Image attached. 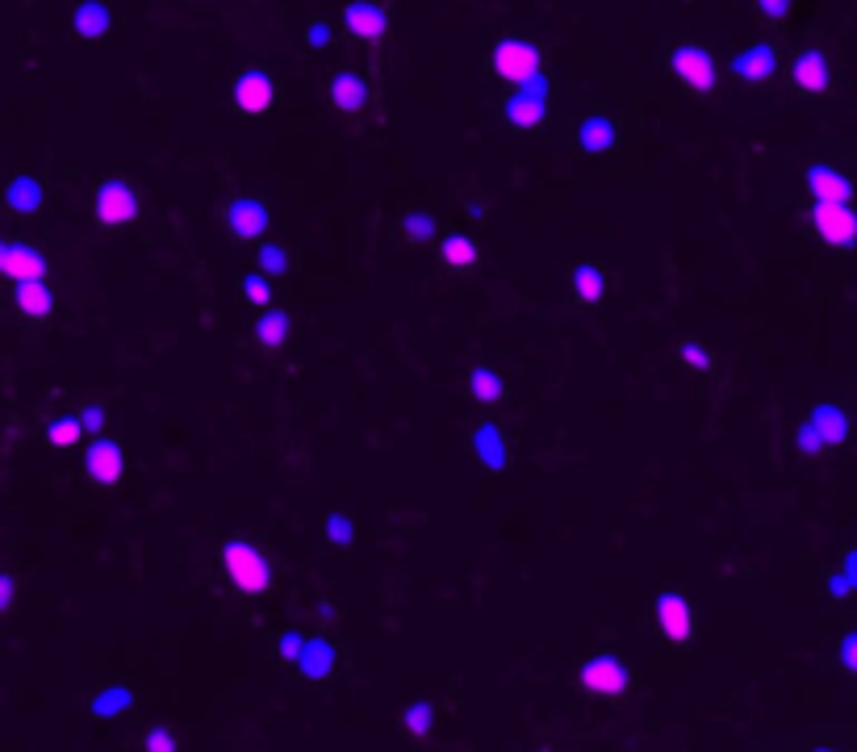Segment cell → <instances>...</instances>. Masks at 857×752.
<instances>
[{
  "instance_id": "6",
  "label": "cell",
  "mask_w": 857,
  "mask_h": 752,
  "mask_svg": "<svg viewBox=\"0 0 857 752\" xmlns=\"http://www.w3.org/2000/svg\"><path fill=\"white\" fill-rule=\"evenodd\" d=\"M502 117L514 130H540L548 122V75H535L527 84H519L502 101Z\"/></svg>"
},
{
  "instance_id": "34",
  "label": "cell",
  "mask_w": 857,
  "mask_h": 752,
  "mask_svg": "<svg viewBox=\"0 0 857 752\" xmlns=\"http://www.w3.org/2000/svg\"><path fill=\"white\" fill-rule=\"evenodd\" d=\"M401 234H406L410 243H427V239H436V218L422 213V209H415V213L401 218Z\"/></svg>"
},
{
  "instance_id": "40",
  "label": "cell",
  "mask_w": 857,
  "mask_h": 752,
  "mask_svg": "<svg viewBox=\"0 0 857 752\" xmlns=\"http://www.w3.org/2000/svg\"><path fill=\"white\" fill-rule=\"evenodd\" d=\"M80 422H84V431L88 435H105L109 410H105V406H96V401H88V406H80Z\"/></svg>"
},
{
  "instance_id": "4",
  "label": "cell",
  "mask_w": 857,
  "mask_h": 752,
  "mask_svg": "<svg viewBox=\"0 0 857 752\" xmlns=\"http://www.w3.org/2000/svg\"><path fill=\"white\" fill-rule=\"evenodd\" d=\"M490 67H494V75L502 84L519 88V84H527L535 75H544V51H540V42H532V38L502 34L490 46Z\"/></svg>"
},
{
  "instance_id": "37",
  "label": "cell",
  "mask_w": 857,
  "mask_h": 752,
  "mask_svg": "<svg viewBox=\"0 0 857 752\" xmlns=\"http://www.w3.org/2000/svg\"><path fill=\"white\" fill-rule=\"evenodd\" d=\"M260 272L268 276H285L289 272V251L281 243H264L260 247Z\"/></svg>"
},
{
  "instance_id": "19",
  "label": "cell",
  "mask_w": 857,
  "mask_h": 752,
  "mask_svg": "<svg viewBox=\"0 0 857 752\" xmlns=\"http://www.w3.org/2000/svg\"><path fill=\"white\" fill-rule=\"evenodd\" d=\"M807 192H812V201H840V206H854V180H849L845 168H837V164H812V168H807Z\"/></svg>"
},
{
  "instance_id": "2",
  "label": "cell",
  "mask_w": 857,
  "mask_h": 752,
  "mask_svg": "<svg viewBox=\"0 0 857 752\" xmlns=\"http://www.w3.org/2000/svg\"><path fill=\"white\" fill-rule=\"evenodd\" d=\"M849 435H854V414H849V406H840V401H816L812 410L803 414L799 427H795V451L807 456V460H816V456H828V451L845 448Z\"/></svg>"
},
{
  "instance_id": "9",
  "label": "cell",
  "mask_w": 857,
  "mask_h": 752,
  "mask_svg": "<svg viewBox=\"0 0 857 752\" xmlns=\"http://www.w3.org/2000/svg\"><path fill=\"white\" fill-rule=\"evenodd\" d=\"M577 681H582V690L594 698H619V694H628L631 669L615 657V652H594V657L582 660Z\"/></svg>"
},
{
  "instance_id": "17",
  "label": "cell",
  "mask_w": 857,
  "mask_h": 752,
  "mask_svg": "<svg viewBox=\"0 0 857 752\" xmlns=\"http://www.w3.org/2000/svg\"><path fill=\"white\" fill-rule=\"evenodd\" d=\"M652 619L661 627V636L666 639H690L694 636V610H690V602L678 594V589H661L657 598H652Z\"/></svg>"
},
{
  "instance_id": "15",
  "label": "cell",
  "mask_w": 857,
  "mask_h": 752,
  "mask_svg": "<svg viewBox=\"0 0 857 752\" xmlns=\"http://www.w3.org/2000/svg\"><path fill=\"white\" fill-rule=\"evenodd\" d=\"M222 222L234 239H243V243H255V239H264L268 234V206L260 197H234L222 206Z\"/></svg>"
},
{
  "instance_id": "29",
  "label": "cell",
  "mask_w": 857,
  "mask_h": 752,
  "mask_svg": "<svg viewBox=\"0 0 857 752\" xmlns=\"http://www.w3.org/2000/svg\"><path fill=\"white\" fill-rule=\"evenodd\" d=\"M84 422H80V414H59V418H51L46 427H42V439H46V448H55V451H67V448H76V443H84Z\"/></svg>"
},
{
  "instance_id": "12",
  "label": "cell",
  "mask_w": 857,
  "mask_h": 752,
  "mask_svg": "<svg viewBox=\"0 0 857 752\" xmlns=\"http://www.w3.org/2000/svg\"><path fill=\"white\" fill-rule=\"evenodd\" d=\"M84 472H88V481L101 489L117 485L122 472H126V451H122V443L109 439V435H93L88 448H84Z\"/></svg>"
},
{
  "instance_id": "24",
  "label": "cell",
  "mask_w": 857,
  "mask_h": 752,
  "mask_svg": "<svg viewBox=\"0 0 857 752\" xmlns=\"http://www.w3.org/2000/svg\"><path fill=\"white\" fill-rule=\"evenodd\" d=\"M4 201L9 209L18 213V218H39L42 209H46V185H42L39 176H13L9 180V192H4Z\"/></svg>"
},
{
  "instance_id": "18",
  "label": "cell",
  "mask_w": 857,
  "mask_h": 752,
  "mask_svg": "<svg viewBox=\"0 0 857 752\" xmlns=\"http://www.w3.org/2000/svg\"><path fill=\"white\" fill-rule=\"evenodd\" d=\"M343 25L356 42H382L389 34V13H385L382 0H347Z\"/></svg>"
},
{
  "instance_id": "25",
  "label": "cell",
  "mask_w": 857,
  "mask_h": 752,
  "mask_svg": "<svg viewBox=\"0 0 857 752\" xmlns=\"http://www.w3.org/2000/svg\"><path fill=\"white\" fill-rule=\"evenodd\" d=\"M569 293L582 305H598V301L607 297V268L594 260H577L569 268Z\"/></svg>"
},
{
  "instance_id": "35",
  "label": "cell",
  "mask_w": 857,
  "mask_h": 752,
  "mask_svg": "<svg viewBox=\"0 0 857 752\" xmlns=\"http://www.w3.org/2000/svg\"><path fill=\"white\" fill-rule=\"evenodd\" d=\"M143 752H180V735L168 723H155L143 732Z\"/></svg>"
},
{
  "instance_id": "45",
  "label": "cell",
  "mask_w": 857,
  "mask_h": 752,
  "mask_svg": "<svg viewBox=\"0 0 857 752\" xmlns=\"http://www.w3.org/2000/svg\"><path fill=\"white\" fill-rule=\"evenodd\" d=\"M469 213H473V222H481V218H485V206H481V201H473V206H469Z\"/></svg>"
},
{
  "instance_id": "20",
  "label": "cell",
  "mask_w": 857,
  "mask_h": 752,
  "mask_svg": "<svg viewBox=\"0 0 857 752\" xmlns=\"http://www.w3.org/2000/svg\"><path fill=\"white\" fill-rule=\"evenodd\" d=\"M615 143H619V126H615V117H607V113L582 117L577 130H573V147L582 150V155H610Z\"/></svg>"
},
{
  "instance_id": "43",
  "label": "cell",
  "mask_w": 857,
  "mask_h": 752,
  "mask_svg": "<svg viewBox=\"0 0 857 752\" xmlns=\"http://www.w3.org/2000/svg\"><path fill=\"white\" fill-rule=\"evenodd\" d=\"M13 602H18V577L13 573H0V606L13 610Z\"/></svg>"
},
{
  "instance_id": "39",
  "label": "cell",
  "mask_w": 857,
  "mask_h": 752,
  "mask_svg": "<svg viewBox=\"0 0 857 752\" xmlns=\"http://www.w3.org/2000/svg\"><path fill=\"white\" fill-rule=\"evenodd\" d=\"M837 665L849 677H857V627L840 631V639H837Z\"/></svg>"
},
{
  "instance_id": "32",
  "label": "cell",
  "mask_w": 857,
  "mask_h": 752,
  "mask_svg": "<svg viewBox=\"0 0 857 752\" xmlns=\"http://www.w3.org/2000/svg\"><path fill=\"white\" fill-rule=\"evenodd\" d=\"M239 289H243V301H248V305H255V310H272V276H268V272H248Z\"/></svg>"
},
{
  "instance_id": "28",
  "label": "cell",
  "mask_w": 857,
  "mask_h": 752,
  "mask_svg": "<svg viewBox=\"0 0 857 752\" xmlns=\"http://www.w3.org/2000/svg\"><path fill=\"white\" fill-rule=\"evenodd\" d=\"M289 331H293V322H289L285 310H260V318H255V326H251V335H255V343H260L264 352L285 347Z\"/></svg>"
},
{
  "instance_id": "5",
  "label": "cell",
  "mask_w": 857,
  "mask_h": 752,
  "mask_svg": "<svg viewBox=\"0 0 857 752\" xmlns=\"http://www.w3.org/2000/svg\"><path fill=\"white\" fill-rule=\"evenodd\" d=\"M138 213H143V197H138V188L126 185V180H101L93 192V218L96 226H105V230H122V226H134L138 222Z\"/></svg>"
},
{
  "instance_id": "23",
  "label": "cell",
  "mask_w": 857,
  "mask_h": 752,
  "mask_svg": "<svg viewBox=\"0 0 857 752\" xmlns=\"http://www.w3.org/2000/svg\"><path fill=\"white\" fill-rule=\"evenodd\" d=\"M13 305H18V314L25 322H46L51 318V310H55V293H51V284L46 281H21L13 284Z\"/></svg>"
},
{
  "instance_id": "38",
  "label": "cell",
  "mask_w": 857,
  "mask_h": 752,
  "mask_svg": "<svg viewBox=\"0 0 857 752\" xmlns=\"http://www.w3.org/2000/svg\"><path fill=\"white\" fill-rule=\"evenodd\" d=\"M323 531H326V540H331V544H339V547H347L352 540H356V523H352L347 514H331V519L323 523Z\"/></svg>"
},
{
  "instance_id": "31",
  "label": "cell",
  "mask_w": 857,
  "mask_h": 752,
  "mask_svg": "<svg viewBox=\"0 0 857 752\" xmlns=\"http://www.w3.org/2000/svg\"><path fill=\"white\" fill-rule=\"evenodd\" d=\"M828 594H833V598H849V594H857V547L845 552L840 568L828 577Z\"/></svg>"
},
{
  "instance_id": "27",
  "label": "cell",
  "mask_w": 857,
  "mask_h": 752,
  "mask_svg": "<svg viewBox=\"0 0 857 752\" xmlns=\"http://www.w3.org/2000/svg\"><path fill=\"white\" fill-rule=\"evenodd\" d=\"M469 397L481 401V406H498V401H506V397H511V389H506V380H502L498 368H490V364H477V368H469Z\"/></svg>"
},
{
  "instance_id": "26",
  "label": "cell",
  "mask_w": 857,
  "mask_h": 752,
  "mask_svg": "<svg viewBox=\"0 0 857 752\" xmlns=\"http://www.w3.org/2000/svg\"><path fill=\"white\" fill-rule=\"evenodd\" d=\"M439 260H443V268H452V272H469V268L481 260V247H477L473 234L452 230V234L439 239Z\"/></svg>"
},
{
  "instance_id": "16",
  "label": "cell",
  "mask_w": 857,
  "mask_h": 752,
  "mask_svg": "<svg viewBox=\"0 0 857 752\" xmlns=\"http://www.w3.org/2000/svg\"><path fill=\"white\" fill-rule=\"evenodd\" d=\"M469 448H473L477 464L485 472H506L511 469V435L498 422H477L469 431Z\"/></svg>"
},
{
  "instance_id": "44",
  "label": "cell",
  "mask_w": 857,
  "mask_h": 752,
  "mask_svg": "<svg viewBox=\"0 0 857 752\" xmlns=\"http://www.w3.org/2000/svg\"><path fill=\"white\" fill-rule=\"evenodd\" d=\"M314 610H318V619L323 623H339V606H335V602H318Z\"/></svg>"
},
{
  "instance_id": "41",
  "label": "cell",
  "mask_w": 857,
  "mask_h": 752,
  "mask_svg": "<svg viewBox=\"0 0 857 752\" xmlns=\"http://www.w3.org/2000/svg\"><path fill=\"white\" fill-rule=\"evenodd\" d=\"M305 42H310V51H326L331 42H335V25L331 21H310V30H305Z\"/></svg>"
},
{
  "instance_id": "30",
  "label": "cell",
  "mask_w": 857,
  "mask_h": 752,
  "mask_svg": "<svg viewBox=\"0 0 857 752\" xmlns=\"http://www.w3.org/2000/svg\"><path fill=\"white\" fill-rule=\"evenodd\" d=\"M88 711L96 719H117V714L134 711V690L130 686H101L93 694V702H88Z\"/></svg>"
},
{
  "instance_id": "7",
  "label": "cell",
  "mask_w": 857,
  "mask_h": 752,
  "mask_svg": "<svg viewBox=\"0 0 857 752\" xmlns=\"http://www.w3.org/2000/svg\"><path fill=\"white\" fill-rule=\"evenodd\" d=\"M669 67H673V75H678V84H682L686 93L694 96H711L715 84H720V67H715V55L707 46H690V42L673 46Z\"/></svg>"
},
{
  "instance_id": "21",
  "label": "cell",
  "mask_w": 857,
  "mask_h": 752,
  "mask_svg": "<svg viewBox=\"0 0 857 752\" xmlns=\"http://www.w3.org/2000/svg\"><path fill=\"white\" fill-rule=\"evenodd\" d=\"M326 96H331V105L343 113H360L368 105V84H364L360 72H352V67H343V72H331L326 80Z\"/></svg>"
},
{
  "instance_id": "22",
  "label": "cell",
  "mask_w": 857,
  "mask_h": 752,
  "mask_svg": "<svg viewBox=\"0 0 857 752\" xmlns=\"http://www.w3.org/2000/svg\"><path fill=\"white\" fill-rule=\"evenodd\" d=\"M72 25H76V34L84 42H105V38L114 34V13H109L105 0H76Z\"/></svg>"
},
{
  "instance_id": "13",
  "label": "cell",
  "mask_w": 857,
  "mask_h": 752,
  "mask_svg": "<svg viewBox=\"0 0 857 752\" xmlns=\"http://www.w3.org/2000/svg\"><path fill=\"white\" fill-rule=\"evenodd\" d=\"M786 80H791V88L799 96H824L833 88V67H828V55L816 51V46H807L799 55L791 59V67H786Z\"/></svg>"
},
{
  "instance_id": "10",
  "label": "cell",
  "mask_w": 857,
  "mask_h": 752,
  "mask_svg": "<svg viewBox=\"0 0 857 752\" xmlns=\"http://www.w3.org/2000/svg\"><path fill=\"white\" fill-rule=\"evenodd\" d=\"M272 105H276V84H272V72H264V67H248V72H239L234 88H230V109L239 113V117H264Z\"/></svg>"
},
{
  "instance_id": "11",
  "label": "cell",
  "mask_w": 857,
  "mask_h": 752,
  "mask_svg": "<svg viewBox=\"0 0 857 752\" xmlns=\"http://www.w3.org/2000/svg\"><path fill=\"white\" fill-rule=\"evenodd\" d=\"M782 67V55H778V46L774 42H749V46H741L736 55L728 59V72H732V80H741V84H749V88H762V84H770L774 75H778Z\"/></svg>"
},
{
  "instance_id": "33",
  "label": "cell",
  "mask_w": 857,
  "mask_h": 752,
  "mask_svg": "<svg viewBox=\"0 0 857 752\" xmlns=\"http://www.w3.org/2000/svg\"><path fill=\"white\" fill-rule=\"evenodd\" d=\"M401 723H406V732L410 735H427L436 728V707H431V702H410V707L401 711Z\"/></svg>"
},
{
  "instance_id": "3",
  "label": "cell",
  "mask_w": 857,
  "mask_h": 752,
  "mask_svg": "<svg viewBox=\"0 0 857 752\" xmlns=\"http://www.w3.org/2000/svg\"><path fill=\"white\" fill-rule=\"evenodd\" d=\"M218 568H222V577H227L239 594H248V598L268 594L272 582H276L272 561H268L251 540H243V535H227V540H222V547H218Z\"/></svg>"
},
{
  "instance_id": "46",
  "label": "cell",
  "mask_w": 857,
  "mask_h": 752,
  "mask_svg": "<svg viewBox=\"0 0 857 752\" xmlns=\"http://www.w3.org/2000/svg\"><path fill=\"white\" fill-rule=\"evenodd\" d=\"M812 752H840V749H812Z\"/></svg>"
},
{
  "instance_id": "1",
  "label": "cell",
  "mask_w": 857,
  "mask_h": 752,
  "mask_svg": "<svg viewBox=\"0 0 857 752\" xmlns=\"http://www.w3.org/2000/svg\"><path fill=\"white\" fill-rule=\"evenodd\" d=\"M276 660L297 681H310V686H323V681H331V677L339 673V648L326 636L297 631V627H289V631L276 636Z\"/></svg>"
},
{
  "instance_id": "14",
  "label": "cell",
  "mask_w": 857,
  "mask_h": 752,
  "mask_svg": "<svg viewBox=\"0 0 857 752\" xmlns=\"http://www.w3.org/2000/svg\"><path fill=\"white\" fill-rule=\"evenodd\" d=\"M0 268H4V276L13 284L46 281V272H51L46 255H42L34 243H25V239H4V243H0Z\"/></svg>"
},
{
  "instance_id": "8",
  "label": "cell",
  "mask_w": 857,
  "mask_h": 752,
  "mask_svg": "<svg viewBox=\"0 0 857 752\" xmlns=\"http://www.w3.org/2000/svg\"><path fill=\"white\" fill-rule=\"evenodd\" d=\"M812 230L833 251H857V209L840 201H812Z\"/></svg>"
},
{
  "instance_id": "36",
  "label": "cell",
  "mask_w": 857,
  "mask_h": 752,
  "mask_svg": "<svg viewBox=\"0 0 857 752\" xmlns=\"http://www.w3.org/2000/svg\"><path fill=\"white\" fill-rule=\"evenodd\" d=\"M678 359H682L686 368H694V373H707L711 368V347H707L703 338H682L678 343Z\"/></svg>"
},
{
  "instance_id": "42",
  "label": "cell",
  "mask_w": 857,
  "mask_h": 752,
  "mask_svg": "<svg viewBox=\"0 0 857 752\" xmlns=\"http://www.w3.org/2000/svg\"><path fill=\"white\" fill-rule=\"evenodd\" d=\"M791 4H795V0H753V9H757L765 21H782L791 13Z\"/></svg>"
}]
</instances>
